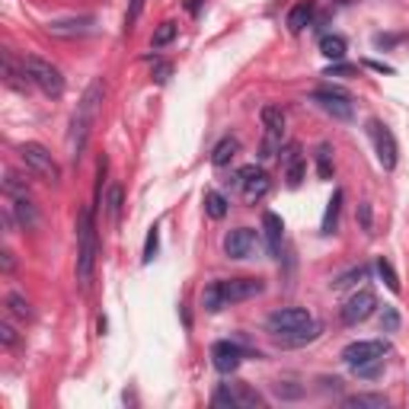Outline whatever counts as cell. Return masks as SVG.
<instances>
[{"mask_svg":"<svg viewBox=\"0 0 409 409\" xmlns=\"http://www.w3.org/2000/svg\"><path fill=\"white\" fill-rule=\"evenodd\" d=\"M275 393H279V397H288V400H295V397H301V387H285V383H275Z\"/></svg>","mask_w":409,"mask_h":409,"instance_id":"obj_43","label":"cell"},{"mask_svg":"<svg viewBox=\"0 0 409 409\" xmlns=\"http://www.w3.org/2000/svg\"><path fill=\"white\" fill-rule=\"evenodd\" d=\"M256 246H259V237H256V230H250V227H237V230H230V234L224 237L227 259H250L252 252H256Z\"/></svg>","mask_w":409,"mask_h":409,"instance_id":"obj_13","label":"cell"},{"mask_svg":"<svg viewBox=\"0 0 409 409\" xmlns=\"http://www.w3.org/2000/svg\"><path fill=\"white\" fill-rule=\"evenodd\" d=\"M234 186H240V189H243V199L250 201V205H256V201L266 199V192H269V176H266L262 166L250 163L234 176Z\"/></svg>","mask_w":409,"mask_h":409,"instance_id":"obj_10","label":"cell"},{"mask_svg":"<svg viewBox=\"0 0 409 409\" xmlns=\"http://www.w3.org/2000/svg\"><path fill=\"white\" fill-rule=\"evenodd\" d=\"M381 330L383 332H397L400 330V314L393 307H383V317H381Z\"/></svg>","mask_w":409,"mask_h":409,"instance_id":"obj_37","label":"cell"},{"mask_svg":"<svg viewBox=\"0 0 409 409\" xmlns=\"http://www.w3.org/2000/svg\"><path fill=\"white\" fill-rule=\"evenodd\" d=\"M19 160L26 163L29 173H35L39 179H45V183H58V179H61V170L54 163L52 150L42 148V144H35V141L19 144Z\"/></svg>","mask_w":409,"mask_h":409,"instance_id":"obj_4","label":"cell"},{"mask_svg":"<svg viewBox=\"0 0 409 409\" xmlns=\"http://www.w3.org/2000/svg\"><path fill=\"white\" fill-rule=\"evenodd\" d=\"M3 192H7L10 199H26V195H29L26 183H23L17 173H7V179H3Z\"/></svg>","mask_w":409,"mask_h":409,"instance_id":"obj_34","label":"cell"},{"mask_svg":"<svg viewBox=\"0 0 409 409\" xmlns=\"http://www.w3.org/2000/svg\"><path fill=\"white\" fill-rule=\"evenodd\" d=\"M157 246H160V230H157V227H150V230H148V243H144V256H141L144 266L157 256Z\"/></svg>","mask_w":409,"mask_h":409,"instance_id":"obj_35","label":"cell"},{"mask_svg":"<svg viewBox=\"0 0 409 409\" xmlns=\"http://www.w3.org/2000/svg\"><path fill=\"white\" fill-rule=\"evenodd\" d=\"M361 224H365V230L371 234V208H368V205H361Z\"/></svg>","mask_w":409,"mask_h":409,"instance_id":"obj_46","label":"cell"},{"mask_svg":"<svg viewBox=\"0 0 409 409\" xmlns=\"http://www.w3.org/2000/svg\"><path fill=\"white\" fill-rule=\"evenodd\" d=\"M199 3L201 0H186V10H189V13H199Z\"/></svg>","mask_w":409,"mask_h":409,"instance_id":"obj_48","label":"cell"},{"mask_svg":"<svg viewBox=\"0 0 409 409\" xmlns=\"http://www.w3.org/2000/svg\"><path fill=\"white\" fill-rule=\"evenodd\" d=\"M377 275H381V281L390 288L393 295H400V279H397V272H393V266L387 259H377Z\"/></svg>","mask_w":409,"mask_h":409,"instance_id":"obj_33","label":"cell"},{"mask_svg":"<svg viewBox=\"0 0 409 409\" xmlns=\"http://www.w3.org/2000/svg\"><path fill=\"white\" fill-rule=\"evenodd\" d=\"M320 52L326 54L330 61H342V58H346V39H342V35H323Z\"/></svg>","mask_w":409,"mask_h":409,"instance_id":"obj_26","label":"cell"},{"mask_svg":"<svg viewBox=\"0 0 409 409\" xmlns=\"http://www.w3.org/2000/svg\"><path fill=\"white\" fill-rule=\"evenodd\" d=\"M237 403H240V406H259L262 397L256 390H250L246 383H240V387H237Z\"/></svg>","mask_w":409,"mask_h":409,"instance_id":"obj_36","label":"cell"},{"mask_svg":"<svg viewBox=\"0 0 409 409\" xmlns=\"http://www.w3.org/2000/svg\"><path fill=\"white\" fill-rule=\"evenodd\" d=\"M237 150H240V141L227 134V138H221L218 144H215V150H211V163H215V166H227L230 160L237 157Z\"/></svg>","mask_w":409,"mask_h":409,"instance_id":"obj_21","label":"cell"},{"mask_svg":"<svg viewBox=\"0 0 409 409\" xmlns=\"http://www.w3.org/2000/svg\"><path fill=\"white\" fill-rule=\"evenodd\" d=\"M259 119H262V128H266L259 157L269 160V157H275V154L281 150V138H285V112H281L279 106H262Z\"/></svg>","mask_w":409,"mask_h":409,"instance_id":"obj_5","label":"cell"},{"mask_svg":"<svg viewBox=\"0 0 409 409\" xmlns=\"http://www.w3.org/2000/svg\"><path fill=\"white\" fill-rule=\"evenodd\" d=\"M96 256H99V240H96L93 208H83L77 218V281L83 288L96 272Z\"/></svg>","mask_w":409,"mask_h":409,"instance_id":"obj_2","label":"cell"},{"mask_svg":"<svg viewBox=\"0 0 409 409\" xmlns=\"http://www.w3.org/2000/svg\"><path fill=\"white\" fill-rule=\"evenodd\" d=\"M211 406H218V409L240 406V403H237V390H230V383H221L218 390H215V397H211Z\"/></svg>","mask_w":409,"mask_h":409,"instance_id":"obj_30","label":"cell"},{"mask_svg":"<svg viewBox=\"0 0 409 409\" xmlns=\"http://www.w3.org/2000/svg\"><path fill=\"white\" fill-rule=\"evenodd\" d=\"M144 3H148V0H128V13H125V26H134V23H138V17L141 13H144Z\"/></svg>","mask_w":409,"mask_h":409,"instance_id":"obj_38","label":"cell"},{"mask_svg":"<svg viewBox=\"0 0 409 409\" xmlns=\"http://www.w3.org/2000/svg\"><path fill=\"white\" fill-rule=\"evenodd\" d=\"M13 211H17V221L19 227H26V230H32V227H39V211H35V205L26 199H13Z\"/></svg>","mask_w":409,"mask_h":409,"instance_id":"obj_22","label":"cell"},{"mask_svg":"<svg viewBox=\"0 0 409 409\" xmlns=\"http://www.w3.org/2000/svg\"><path fill=\"white\" fill-rule=\"evenodd\" d=\"M368 134H371V141H375V150H377V160H381L383 170H393L397 166V138H393V131L387 128L383 122H377V119H371L368 122Z\"/></svg>","mask_w":409,"mask_h":409,"instance_id":"obj_9","label":"cell"},{"mask_svg":"<svg viewBox=\"0 0 409 409\" xmlns=\"http://www.w3.org/2000/svg\"><path fill=\"white\" fill-rule=\"evenodd\" d=\"M103 96H106L103 80H93V83L83 90V96H80L77 112H74V119H70V131H68L70 160H77L80 154H83V148H87L90 131H93V125H96V115H99V109H103Z\"/></svg>","mask_w":409,"mask_h":409,"instance_id":"obj_1","label":"cell"},{"mask_svg":"<svg viewBox=\"0 0 409 409\" xmlns=\"http://www.w3.org/2000/svg\"><path fill=\"white\" fill-rule=\"evenodd\" d=\"M7 310L17 317V320H29V317H32V307H29V301L23 295H7Z\"/></svg>","mask_w":409,"mask_h":409,"instance_id":"obj_31","label":"cell"},{"mask_svg":"<svg viewBox=\"0 0 409 409\" xmlns=\"http://www.w3.org/2000/svg\"><path fill=\"white\" fill-rule=\"evenodd\" d=\"M0 342H3V346H17V330H13V326H10V323H0Z\"/></svg>","mask_w":409,"mask_h":409,"instance_id":"obj_42","label":"cell"},{"mask_svg":"<svg viewBox=\"0 0 409 409\" xmlns=\"http://www.w3.org/2000/svg\"><path fill=\"white\" fill-rule=\"evenodd\" d=\"M310 19H314V3H310V0H301V3H295L291 13H288V29L295 35L304 32V29L310 26Z\"/></svg>","mask_w":409,"mask_h":409,"instance_id":"obj_19","label":"cell"},{"mask_svg":"<svg viewBox=\"0 0 409 409\" xmlns=\"http://www.w3.org/2000/svg\"><path fill=\"white\" fill-rule=\"evenodd\" d=\"M262 234H266V246H269V256L279 259L281 256V237H285V224L275 211H266L262 215Z\"/></svg>","mask_w":409,"mask_h":409,"instance_id":"obj_17","label":"cell"},{"mask_svg":"<svg viewBox=\"0 0 409 409\" xmlns=\"http://www.w3.org/2000/svg\"><path fill=\"white\" fill-rule=\"evenodd\" d=\"M348 409H387V397L381 393H355V397H346Z\"/></svg>","mask_w":409,"mask_h":409,"instance_id":"obj_23","label":"cell"},{"mask_svg":"<svg viewBox=\"0 0 409 409\" xmlns=\"http://www.w3.org/2000/svg\"><path fill=\"white\" fill-rule=\"evenodd\" d=\"M170 74H173L170 61H154V80H157V83H166V80H170Z\"/></svg>","mask_w":409,"mask_h":409,"instance_id":"obj_41","label":"cell"},{"mask_svg":"<svg viewBox=\"0 0 409 409\" xmlns=\"http://www.w3.org/2000/svg\"><path fill=\"white\" fill-rule=\"evenodd\" d=\"M310 323H314V317L307 314L304 307H281V310L269 314L266 326H269V332H272V336H285V332H297V330H304V326H310Z\"/></svg>","mask_w":409,"mask_h":409,"instance_id":"obj_8","label":"cell"},{"mask_svg":"<svg viewBox=\"0 0 409 409\" xmlns=\"http://www.w3.org/2000/svg\"><path fill=\"white\" fill-rule=\"evenodd\" d=\"M326 74H358V68H352V64H339V61H336L330 70H326Z\"/></svg>","mask_w":409,"mask_h":409,"instance_id":"obj_44","label":"cell"},{"mask_svg":"<svg viewBox=\"0 0 409 409\" xmlns=\"http://www.w3.org/2000/svg\"><path fill=\"white\" fill-rule=\"evenodd\" d=\"M387 352H390V346H387L383 339H361V342H352V346L342 348V361L355 371V368H361V365L381 361Z\"/></svg>","mask_w":409,"mask_h":409,"instance_id":"obj_7","label":"cell"},{"mask_svg":"<svg viewBox=\"0 0 409 409\" xmlns=\"http://www.w3.org/2000/svg\"><path fill=\"white\" fill-rule=\"evenodd\" d=\"M266 285L259 279H227L221 281V295H224V304H240V301H250V297L262 295Z\"/></svg>","mask_w":409,"mask_h":409,"instance_id":"obj_14","label":"cell"},{"mask_svg":"<svg viewBox=\"0 0 409 409\" xmlns=\"http://www.w3.org/2000/svg\"><path fill=\"white\" fill-rule=\"evenodd\" d=\"M368 68H371V70H377V74H393V68H390V64H381V61H368Z\"/></svg>","mask_w":409,"mask_h":409,"instance_id":"obj_45","label":"cell"},{"mask_svg":"<svg viewBox=\"0 0 409 409\" xmlns=\"http://www.w3.org/2000/svg\"><path fill=\"white\" fill-rule=\"evenodd\" d=\"M23 64H26V70H29V80H32L48 99H58V96L64 93V77L52 61H45V58H39V54H26Z\"/></svg>","mask_w":409,"mask_h":409,"instance_id":"obj_3","label":"cell"},{"mask_svg":"<svg viewBox=\"0 0 409 409\" xmlns=\"http://www.w3.org/2000/svg\"><path fill=\"white\" fill-rule=\"evenodd\" d=\"M317 336H320V326H317V323H310V326H304V330H297V332H285V336H275V346H281V348L307 346V342H314Z\"/></svg>","mask_w":409,"mask_h":409,"instance_id":"obj_20","label":"cell"},{"mask_svg":"<svg viewBox=\"0 0 409 409\" xmlns=\"http://www.w3.org/2000/svg\"><path fill=\"white\" fill-rule=\"evenodd\" d=\"M201 307L208 310V314H218L224 304V295H221V281H211V285H205V291H201Z\"/></svg>","mask_w":409,"mask_h":409,"instance_id":"obj_25","label":"cell"},{"mask_svg":"<svg viewBox=\"0 0 409 409\" xmlns=\"http://www.w3.org/2000/svg\"><path fill=\"white\" fill-rule=\"evenodd\" d=\"M240 361H243V348L237 346V342L224 339L211 346V365L218 368L221 375H234L237 368H240Z\"/></svg>","mask_w":409,"mask_h":409,"instance_id":"obj_15","label":"cell"},{"mask_svg":"<svg viewBox=\"0 0 409 409\" xmlns=\"http://www.w3.org/2000/svg\"><path fill=\"white\" fill-rule=\"evenodd\" d=\"M227 208H230V205H227V199L221 195V192H205V211H208L215 221L224 218Z\"/></svg>","mask_w":409,"mask_h":409,"instance_id":"obj_27","label":"cell"},{"mask_svg":"<svg viewBox=\"0 0 409 409\" xmlns=\"http://www.w3.org/2000/svg\"><path fill=\"white\" fill-rule=\"evenodd\" d=\"M106 215L112 221H119L122 215V186H109V195H106Z\"/></svg>","mask_w":409,"mask_h":409,"instance_id":"obj_32","label":"cell"},{"mask_svg":"<svg viewBox=\"0 0 409 409\" xmlns=\"http://www.w3.org/2000/svg\"><path fill=\"white\" fill-rule=\"evenodd\" d=\"M317 173H320V179H332V148L330 144H320V148H317Z\"/></svg>","mask_w":409,"mask_h":409,"instance_id":"obj_29","label":"cell"},{"mask_svg":"<svg viewBox=\"0 0 409 409\" xmlns=\"http://www.w3.org/2000/svg\"><path fill=\"white\" fill-rule=\"evenodd\" d=\"M281 166H285V179L291 189H297V186L304 183V157H301V148H297V144H288V148L281 150Z\"/></svg>","mask_w":409,"mask_h":409,"instance_id":"obj_16","label":"cell"},{"mask_svg":"<svg viewBox=\"0 0 409 409\" xmlns=\"http://www.w3.org/2000/svg\"><path fill=\"white\" fill-rule=\"evenodd\" d=\"M3 83H7V87H13V90H19V93H26V87L32 83V80H29L26 64L19 68V64L13 61V54H10V52H3Z\"/></svg>","mask_w":409,"mask_h":409,"instance_id":"obj_18","label":"cell"},{"mask_svg":"<svg viewBox=\"0 0 409 409\" xmlns=\"http://www.w3.org/2000/svg\"><path fill=\"white\" fill-rule=\"evenodd\" d=\"M375 310H377L375 291L361 288V291H355V295L346 301V307H342V323H346V326H358V323H365Z\"/></svg>","mask_w":409,"mask_h":409,"instance_id":"obj_11","label":"cell"},{"mask_svg":"<svg viewBox=\"0 0 409 409\" xmlns=\"http://www.w3.org/2000/svg\"><path fill=\"white\" fill-rule=\"evenodd\" d=\"M355 279H368V269H365V266H361V269H352V272H346L342 279H336V281H332V288H348V285H352V281H355Z\"/></svg>","mask_w":409,"mask_h":409,"instance_id":"obj_39","label":"cell"},{"mask_svg":"<svg viewBox=\"0 0 409 409\" xmlns=\"http://www.w3.org/2000/svg\"><path fill=\"white\" fill-rule=\"evenodd\" d=\"M45 29L54 39H87V35H96L99 26H96L93 17H68V19H52Z\"/></svg>","mask_w":409,"mask_h":409,"instance_id":"obj_12","label":"cell"},{"mask_svg":"<svg viewBox=\"0 0 409 409\" xmlns=\"http://www.w3.org/2000/svg\"><path fill=\"white\" fill-rule=\"evenodd\" d=\"M310 99H314V103L320 106L326 115L339 119V122H348V119L355 115L352 96H348L346 90H339V87H323V90H317V93H310Z\"/></svg>","mask_w":409,"mask_h":409,"instance_id":"obj_6","label":"cell"},{"mask_svg":"<svg viewBox=\"0 0 409 409\" xmlns=\"http://www.w3.org/2000/svg\"><path fill=\"white\" fill-rule=\"evenodd\" d=\"M176 32H179V29H176V23H173V19H166V23H160V26H157V32H154L150 45H154V48H166V45L176 39Z\"/></svg>","mask_w":409,"mask_h":409,"instance_id":"obj_28","label":"cell"},{"mask_svg":"<svg viewBox=\"0 0 409 409\" xmlns=\"http://www.w3.org/2000/svg\"><path fill=\"white\" fill-rule=\"evenodd\" d=\"M381 371H383V358H381V361H371V365L355 368V375H358V377H377Z\"/></svg>","mask_w":409,"mask_h":409,"instance_id":"obj_40","label":"cell"},{"mask_svg":"<svg viewBox=\"0 0 409 409\" xmlns=\"http://www.w3.org/2000/svg\"><path fill=\"white\" fill-rule=\"evenodd\" d=\"M339 208H342V189L332 192V199L326 201V215H323V234H332L336 230V224H339Z\"/></svg>","mask_w":409,"mask_h":409,"instance_id":"obj_24","label":"cell"},{"mask_svg":"<svg viewBox=\"0 0 409 409\" xmlns=\"http://www.w3.org/2000/svg\"><path fill=\"white\" fill-rule=\"evenodd\" d=\"M3 272H13V252L3 250Z\"/></svg>","mask_w":409,"mask_h":409,"instance_id":"obj_47","label":"cell"}]
</instances>
